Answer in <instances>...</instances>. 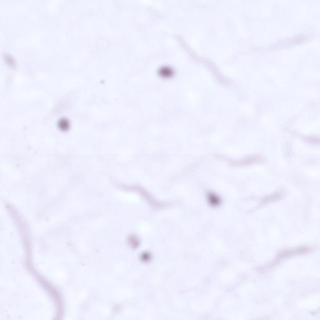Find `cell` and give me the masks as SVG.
Segmentation results:
<instances>
[{
    "instance_id": "obj_1",
    "label": "cell",
    "mask_w": 320,
    "mask_h": 320,
    "mask_svg": "<svg viewBox=\"0 0 320 320\" xmlns=\"http://www.w3.org/2000/svg\"><path fill=\"white\" fill-rule=\"evenodd\" d=\"M208 200L209 203L213 206H219V204L221 203L220 199L216 195H214V194H209L208 195Z\"/></svg>"
}]
</instances>
